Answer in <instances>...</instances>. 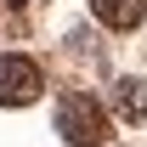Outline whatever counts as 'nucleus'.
<instances>
[{
  "label": "nucleus",
  "mask_w": 147,
  "mask_h": 147,
  "mask_svg": "<svg viewBox=\"0 0 147 147\" xmlns=\"http://www.w3.org/2000/svg\"><path fill=\"white\" fill-rule=\"evenodd\" d=\"M91 17L102 28H113V34H130L147 17V0H91Z\"/></svg>",
  "instance_id": "7ed1b4c3"
},
{
  "label": "nucleus",
  "mask_w": 147,
  "mask_h": 147,
  "mask_svg": "<svg viewBox=\"0 0 147 147\" xmlns=\"http://www.w3.org/2000/svg\"><path fill=\"white\" fill-rule=\"evenodd\" d=\"M40 91H45V74H40L34 57H17V51L0 57V108H23Z\"/></svg>",
  "instance_id": "f03ea898"
},
{
  "label": "nucleus",
  "mask_w": 147,
  "mask_h": 147,
  "mask_svg": "<svg viewBox=\"0 0 147 147\" xmlns=\"http://www.w3.org/2000/svg\"><path fill=\"white\" fill-rule=\"evenodd\" d=\"M57 136H62L68 147H102V142L113 136V125H108V113H102L96 96L68 91L62 102H57Z\"/></svg>",
  "instance_id": "f257e3e1"
},
{
  "label": "nucleus",
  "mask_w": 147,
  "mask_h": 147,
  "mask_svg": "<svg viewBox=\"0 0 147 147\" xmlns=\"http://www.w3.org/2000/svg\"><path fill=\"white\" fill-rule=\"evenodd\" d=\"M113 113L125 125H142L147 119V79H119L113 85Z\"/></svg>",
  "instance_id": "20e7f679"
}]
</instances>
